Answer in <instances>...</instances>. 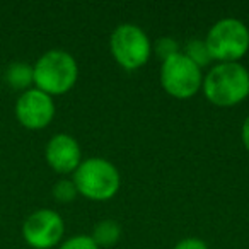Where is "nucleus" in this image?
I'll return each instance as SVG.
<instances>
[{
	"label": "nucleus",
	"instance_id": "17",
	"mask_svg": "<svg viewBox=\"0 0 249 249\" xmlns=\"http://www.w3.org/2000/svg\"><path fill=\"white\" fill-rule=\"evenodd\" d=\"M241 137H242V143H244L246 150H248V152H249V114H248V116H246L244 123H242Z\"/></svg>",
	"mask_w": 249,
	"mask_h": 249
},
{
	"label": "nucleus",
	"instance_id": "3",
	"mask_svg": "<svg viewBox=\"0 0 249 249\" xmlns=\"http://www.w3.org/2000/svg\"><path fill=\"white\" fill-rule=\"evenodd\" d=\"M72 181L79 195L96 201L113 198L121 184V178L116 166L103 157L84 159L73 173Z\"/></svg>",
	"mask_w": 249,
	"mask_h": 249
},
{
	"label": "nucleus",
	"instance_id": "8",
	"mask_svg": "<svg viewBox=\"0 0 249 249\" xmlns=\"http://www.w3.org/2000/svg\"><path fill=\"white\" fill-rule=\"evenodd\" d=\"M16 118L28 130L46 128L55 118V101L43 90L31 87L16 101Z\"/></svg>",
	"mask_w": 249,
	"mask_h": 249
},
{
	"label": "nucleus",
	"instance_id": "1",
	"mask_svg": "<svg viewBox=\"0 0 249 249\" xmlns=\"http://www.w3.org/2000/svg\"><path fill=\"white\" fill-rule=\"evenodd\" d=\"M201 90L215 106H235L249 96L248 69L239 62L217 63L203 77Z\"/></svg>",
	"mask_w": 249,
	"mask_h": 249
},
{
	"label": "nucleus",
	"instance_id": "15",
	"mask_svg": "<svg viewBox=\"0 0 249 249\" xmlns=\"http://www.w3.org/2000/svg\"><path fill=\"white\" fill-rule=\"evenodd\" d=\"M58 249H99L90 235H73L60 244Z\"/></svg>",
	"mask_w": 249,
	"mask_h": 249
},
{
	"label": "nucleus",
	"instance_id": "4",
	"mask_svg": "<svg viewBox=\"0 0 249 249\" xmlns=\"http://www.w3.org/2000/svg\"><path fill=\"white\" fill-rule=\"evenodd\" d=\"M205 45L212 60L239 62L249 50V28L237 18H224L208 29Z\"/></svg>",
	"mask_w": 249,
	"mask_h": 249
},
{
	"label": "nucleus",
	"instance_id": "11",
	"mask_svg": "<svg viewBox=\"0 0 249 249\" xmlns=\"http://www.w3.org/2000/svg\"><path fill=\"white\" fill-rule=\"evenodd\" d=\"M90 237L97 244V248H111L121 237V225L113 218H104L94 225V231Z\"/></svg>",
	"mask_w": 249,
	"mask_h": 249
},
{
	"label": "nucleus",
	"instance_id": "12",
	"mask_svg": "<svg viewBox=\"0 0 249 249\" xmlns=\"http://www.w3.org/2000/svg\"><path fill=\"white\" fill-rule=\"evenodd\" d=\"M184 55L191 60L196 67L203 69L207 67L208 63L212 62V56H210V52H208L207 45H205V39H198V38H193L186 43L184 46Z\"/></svg>",
	"mask_w": 249,
	"mask_h": 249
},
{
	"label": "nucleus",
	"instance_id": "9",
	"mask_svg": "<svg viewBox=\"0 0 249 249\" xmlns=\"http://www.w3.org/2000/svg\"><path fill=\"white\" fill-rule=\"evenodd\" d=\"M45 159L48 166L58 174L75 173L82 162L80 145L69 133H56L48 140L45 147Z\"/></svg>",
	"mask_w": 249,
	"mask_h": 249
},
{
	"label": "nucleus",
	"instance_id": "16",
	"mask_svg": "<svg viewBox=\"0 0 249 249\" xmlns=\"http://www.w3.org/2000/svg\"><path fill=\"white\" fill-rule=\"evenodd\" d=\"M173 249H208V246L203 239L186 237V239H181L179 242H176V246Z\"/></svg>",
	"mask_w": 249,
	"mask_h": 249
},
{
	"label": "nucleus",
	"instance_id": "5",
	"mask_svg": "<svg viewBox=\"0 0 249 249\" xmlns=\"http://www.w3.org/2000/svg\"><path fill=\"white\" fill-rule=\"evenodd\" d=\"M109 50L118 65L124 70H137L149 62L152 43L140 26L123 22L111 33Z\"/></svg>",
	"mask_w": 249,
	"mask_h": 249
},
{
	"label": "nucleus",
	"instance_id": "7",
	"mask_svg": "<svg viewBox=\"0 0 249 249\" xmlns=\"http://www.w3.org/2000/svg\"><path fill=\"white\" fill-rule=\"evenodd\" d=\"M65 232V222L58 212L39 208L28 215L22 224V239L33 249H52L58 246Z\"/></svg>",
	"mask_w": 249,
	"mask_h": 249
},
{
	"label": "nucleus",
	"instance_id": "14",
	"mask_svg": "<svg viewBox=\"0 0 249 249\" xmlns=\"http://www.w3.org/2000/svg\"><path fill=\"white\" fill-rule=\"evenodd\" d=\"M154 52L159 56L160 60H167L171 56L178 55L179 53V45L174 38H169V36H162L156 41V46H154Z\"/></svg>",
	"mask_w": 249,
	"mask_h": 249
},
{
	"label": "nucleus",
	"instance_id": "13",
	"mask_svg": "<svg viewBox=\"0 0 249 249\" xmlns=\"http://www.w3.org/2000/svg\"><path fill=\"white\" fill-rule=\"evenodd\" d=\"M52 195L58 203H70L77 198L79 191L72 179H58L53 186Z\"/></svg>",
	"mask_w": 249,
	"mask_h": 249
},
{
	"label": "nucleus",
	"instance_id": "2",
	"mask_svg": "<svg viewBox=\"0 0 249 249\" xmlns=\"http://www.w3.org/2000/svg\"><path fill=\"white\" fill-rule=\"evenodd\" d=\"M35 87L48 96H62L77 82L79 65L73 55L65 50H48L33 65Z\"/></svg>",
	"mask_w": 249,
	"mask_h": 249
},
{
	"label": "nucleus",
	"instance_id": "6",
	"mask_svg": "<svg viewBox=\"0 0 249 249\" xmlns=\"http://www.w3.org/2000/svg\"><path fill=\"white\" fill-rule=\"evenodd\" d=\"M160 84L169 96L176 99H190L203 84L201 69L196 67L184 53L164 60L160 65Z\"/></svg>",
	"mask_w": 249,
	"mask_h": 249
},
{
	"label": "nucleus",
	"instance_id": "10",
	"mask_svg": "<svg viewBox=\"0 0 249 249\" xmlns=\"http://www.w3.org/2000/svg\"><path fill=\"white\" fill-rule=\"evenodd\" d=\"M4 80L9 87L16 90H28L31 86H35V73H33V65L26 62H12L7 65L4 72Z\"/></svg>",
	"mask_w": 249,
	"mask_h": 249
}]
</instances>
